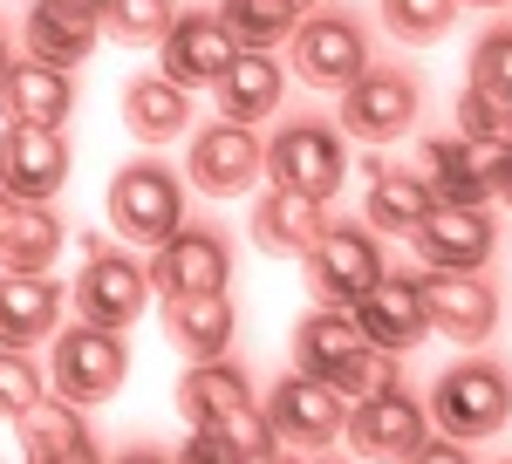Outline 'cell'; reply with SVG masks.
Here are the masks:
<instances>
[{"label": "cell", "mask_w": 512, "mask_h": 464, "mask_svg": "<svg viewBox=\"0 0 512 464\" xmlns=\"http://www.w3.org/2000/svg\"><path fill=\"white\" fill-rule=\"evenodd\" d=\"M294 369H308L321 383H335L342 396H383V389H403L396 376V355L362 342V328H355L349 308H315L294 321Z\"/></svg>", "instance_id": "cell-1"}, {"label": "cell", "mask_w": 512, "mask_h": 464, "mask_svg": "<svg viewBox=\"0 0 512 464\" xmlns=\"http://www.w3.org/2000/svg\"><path fill=\"white\" fill-rule=\"evenodd\" d=\"M431 417L444 437H458V444H478V437H499L512 417V376L499 362H458V369H444L431 389Z\"/></svg>", "instance_id": "cell-2"}, {"label": "cell", "mask_w": 512, "mask_h": 464, "mask_svg": "<svg viewBox=\"0 0 512 464\" xmlns=\"http://www.w3.org/2000/svg\"><path fill=\"white\" fill-rule=\"evenodd\" d=\"M110 226L123 239H137V246H164L171 232L185 226V185L164 164H151V157L123 164L110 178Z\"/></svg>", "instance_id": "cell-3"}, {"label": "cell", "mask_w": 512, "mask_h": 464, "mask_svg": "<svg viewBox=\"0 0 512 464\" xmlns=\"http://www.w3.org/2000/svg\"><path fill=\"white\" fill-rule=\"evenodd\" d=\"M123 376H130V342H123V335L89 328V321H76V328L55 335V396H62V403H76V410L110 403L123 389Z\"/></svg>", "instance_id": "cell-4"}, {"label": "cell", "mask_w": 512, "mask_h": 464, "mask_svg": "<svg viewBox=\"0 0 512 464\" xmlns=\"http://www.w3.org/2000/svg\"><path fill=\"white\" fill-rule=\"evenodd\" d=\"M76 308H82L89 328L123 335L137 314L151 308V273L137 267L130 253H110L103 239H89V260H82V273H76Z\"/></svg>", "instance_id": "cell-5"}, {"label": "cell", "mask_w": 512, "mask_h": 464, "mask_svg": "<svg viewBox=\"0 0 512 464\" xmlns=\"http://www.w3.org/2000/svg\"><path fill=\"white\" fill-rule=\"evenodd\" d=\"M267 424H274V437L294 444V451H328V444L349 430V396L335 383H321V376H308V369H294V376L274 383Z\"/></svg>", "instance_id": "cell-6"}, {"label": "cell", "mask_w": 512, "mask_h": 464, "mask_svg": "<svg viewBox=\"0 0 512 464\" xmlns=\"http://www.w3.org/2000/svg\"><path fill=\"white\" fill-rule=\"evenodd\" d=\"M301 267H308V287H315L321 308H355L383 280V253H376V239L362 226H328L301 253Z\"/></svg>", "instance_id": "cell-7"}, {"label": "cell", "mask_w": 512, "mask_h": 464, "mask_svg": "<svg viewBox=\"0 0 512 464\" xmlns=\"http://www.w3.org/2000/svg\"><path fill=\"white\" fill-rule=\"evenodd\" d=\"M69 185V144L62 130H35V123H7L0 130V192L14 205H48Z\"/></svg>", "instance_id": "cell-8"}, {"label": "cell", "mask_w": 512, "mask_h": 464, "mask_svg": "<svg viewBox=\"0 0 512 464\" xmlns=\"http://www.w3.org/2000/svg\"><path fill=\"white\" fill-rule=\"evenodd\" d=\"M417 103H424L417 76H403V69H362L342 89V123L362 144H390V137H403L417 123Z\"/></svg>", "instance_id": "cell-9"}, {"label": "cell", "mask_w": 512, "mask_h": 464, "mask_svg": "<svg viewBox=\"0 0 512 464\" xmlns=\"http://www.w3.org/2000/svg\"><path fill=\"white\" fill-rule=\"evenodd\" d=\"M349 314H355V328H362V342L383 348V355H403V348H417L424 335H431L424 280H417V273H383Z\"/></svg>", "instance_id": "cell-10"}, {"label": "cell", "mask_w": 512, "mask_h": 464, "mask_svg": "<svg viewBox=\"0 0 512 464\" xmlns=\"http://www.w3.org/2000/svg\"><path fill=\"white\" fill-rule=\"evenodd\" d=\"M267 164H274V185L308 198H335V185L349 178V151L328 123H287L274 137V151H267Z\"/></svg>", "instance_id": "cell-11"}, {"label": "cell", "mask_w": 512, "mask_h": 464, "mask_svg": "<svg viewBox=\"0 0 512 464\" xmlns=\"http://www.w3.org/2000/svg\"><path fill=\"white\" fill-rule=\"evenodd\" d=\"M410 246L424 253L431 273H478L485 260H492L499 232H492V219H485V205H431L424 226L410 232Z\"/></svg>", "instance_id": "cell-12"}, {"label": "cell", "mask_w": 512, "mask_h": 464, "mask_svg": "<svg viewBox=\"0 0 512 464\" xmlns=\"http://www.w3.org/2000/svg\"><path fill=\"white\" fill-rule=\"evenodd\" d=\"M294 69L308 89H349L369 69V35L349 14H315V21L294 28Z\"/></svg>", "instance_id": "cell-13"}, {"label": "cell", "mask_w": 512, "mask_h": 464, "mask_svg": "<svg viewBox=\"0 0 512 464\" xmlns=\"http://www.w3.org/2000/svg\"><path fill=\"white\" fill-rule=\"evenodd\" d=\"M431 437V410L403 389H383V396H362L349 410V444L376 464H403L417 444Z\"/></svg>", "instance_id": "cell-14"}, {"label": "cell", "mask_w": 512, "mask_h": 464, "mask_svg": "<svg viewBox=\"0 0 512 464\" xmlns=\"http://www.w3.org/2000/svg\"><path fill=\"white\" fill-rule=\"evenodd\" d=\"M144 273H151V287H158L164 301H171V294H226V280H233V253H226L219 232L178 226L158 253H151V267H144Z\"/></svg>", "instance_id": "cell-15"}, {"label": "cell", "mask_w": 512, "mask_h": 464, "mask_svg": "<svg viewBox=\"0 0 512 464\" xmlns=\"http://www.w3.org/2000/svg\"><path fill=\"white\" fill-rule=\"evenodd\" d=\"M260 164H267V151H260V137L246 130V123H212V130H198L192 137V164H185V178H192L205 198H239L253 178H260Z\"/></svg>", "instance_id": "cell-16"}, {"label": "cell", "mask_w": 512, "mask_h": 464, "mask_svg": "<svg viewBox=\"0 0 512 464\" xmlns=\"http://www.w3.org/2000/svg\"><path fill=\"white\" fill-rule=\"evenodd\" d=\"M424 280V314L451 342H485L499 321V287L485 273H417Z\"/></svg>", "instance_id": "cell-17"}, {"label": "cell", "mask_w": 512, "mask_h": 464, "mask_svg": "<svg viewBox=\"0 0 512 464\" xmlns=\"http://www.w3.org/2000/svg\"><path fill=\"white\" fill-rule=\"evenodd\" d=\"M431 198L437 205H485V198L506 185V164L512 157L485 151L472 137H431Z\"/></svg>", "instance_id": "cell-18"}, {"label": "cell", "mask_w": 512, "mask_h": 464, "mask_svg": "<svg viewBox=\"0 0 512 464\" xmlns=\"http://www.w3.org/2000/svg\"><path fill=\"white\" fill-rule=\"evenodd\" d=\"M158 48H164V76L178 82V89H212L219 69L239 55V41L226 35L219 14H178Z\"/></svg>", "instance_id": "cell-19"}, {"label": "cell", "mask_w": 512, "mask_h": 464, "mask_svg": "<svg viewBox=\"0 0 512 464\" xmlns=\"http://www.w3.org/2000/svg\"><path fill=\"white\" fill-rule=\"evenodd\" d=\"M0 110L7 123H35V130H62L69 110H76V82L69 69H48V62H7V76H0Z\"/></svg>", "instance_id": "cell-20"}, {"label": "cell", "mask_w": 512, "mask_h": 464, "mask_svg": "<svg viewBox=\"0 0 512 464\" xmlns=\"http://www.w3.org/2000/svg\"><path fill=\"white\" fill-rule=\"evenodd\" d=\"M14 430H21V458L28 464H103V444L89 437L82 410L62 403V396H41Z\"/></svg>", "instance_id": "cell-21"}, {"label": "cell", "mask_w": 512, "mask_h": 464, "mask_svg": "<svg viewBox=\"0 0 512 464\" xmlns=\"http://www.w3.org/2000/svg\"><path fill=\"white\" fill-rule=\"evenodd\" d=\"M321 232H328V212H321V198H308V192L274 185V192L253 205V246H260L267 260H301Z\"/></svg>", "instance_id": "cell-22"}, {"label": "cell", "mask_w": 512, "mask_h": 464, "mask_svg": "<svg viewBox=\"0 0 512 464\" xmlns=\"http://www.w3.org/2000/svg\"><path fill=\"white\" fill-rule=\"evenodd\" d=\"M212 96H219V110L233 116V123H260V116L280 110V96H287V69L274 62V48H239L233 62L219 69Z\"/></svg>", "instance_id": "cell-23"}, {"label": "cell", "mask_w": 512, "mask_h": 464, "mask_svg": "<svg viewBox=\"0 0 512 464\" xmlns=\"http://www.w3.org/2000/svg\"><path fill=\"white\" fill-rule=\"evenodd\" d=\"M233 328H239V314L226 294H171L164 301V335L192 362H219L226 342H233Z\"/></svg>", "instance_id": "cell-24"}, {"label": "cell", "mask_w": 512, "mask_h": 464, "mask_svg": "<svg viewBox=\"0 0 512 464\" xmlns=\"http://www.w3.org/2000/svg\"><path fill=\"white\" fill-rule=\"evenodd\" d=\"M253 403V383H246V369H233L226 355L219 362H192L185 376H178V417L192 430H212L219 417H233Z\"/></svg>", "instance_id": "cell-25"}, {"label": "cell", "mask_w": 512, "mask_h": 464, "mask_svg": "<svg viewBox=\"0 0 512 464\" xmlns=\"http://www.w3.org/2000/svg\"><path fill=\"white\" fill-rule=\"evenodd\" d=\"M62 314V287L48 273H7L0 267V342L7 348H28L55 328Z\"/></svg>", "instance_id": "cell-26"}, {"label": "cell", "mask_w": 512, "mask_h": 464, "mask_svg": "<svg viewBox=\"0 0 512 464\" xmlns=\"http://www.w3.org/2000/svg\"><path fill=\"white\" fill-rule=\"evenodd\" d=\"M123 123L137 144H171L192 123V89H178L171 76H137L123 89Z\"/></svg>", "instance_id": "cell-27"}, {"label": "cell", "mask_w": 512, "mask_h": 464, "mask_svg": "<svg viewBox=\"0 0 512 464\" xmlns=\"http://www.w3.org/2000/svg\"><path fill=\"white\" fill-rule=\"evenodd\" d=\"M62 219L48 205H14L7 212V232H0V267L7 273H48L55 253H62Z\"/></svg>", "instance_id": "cell-28"}, {"label": "cell", "mask_w": 512, "mask_h": 464, "mask_svg": "<svg viewBox=\"0 0 512 464\" xmlns=\"http://www.w3.org/2000/svg\"><path fill=\"white\" fill-rule=\"evenodd\" d=\"M431 178H417V171H369V226L396 232V239H410V232L424 226V212H431Z\"/></svg>", "instance_id": "cell-29"}, {"label": "cell", "mask_w": 512, "mask_h": 464, "mask_svg": "<svg viewBox=\"0 0 512 464\" xmlns=\"http://www.w3.org/2000/svg\"><path fill=\"white\" fill-rule=\"evenodd\" d=\"M21 35H28V55H35V62H48V69H76V62L96 55V35H103V28H96V21H69V14L35 7Z\"/></svg>", "instance_id": "cell-30"}, {"label": "cell", "mask_w": 512, "mask_h": 464, "mask_svg": "<svg viewBox=\"0 0 512 464\" xmlns=\"http://www.w3.org/2000/svg\"><path fill=\"white\" fill-rule=\"evenodd\" d=\"M219 21L239 48H274V41H294L301 0H219Z\"/></svg>", "instance_id": "cell-31"}, {"label": "cell", "mask_w": 512, "mask_h": 464, "mask_svg": "<svg viewBox=\"0 0 512 464\" xmlns=\"http://www.w3.org/2000/svg\"><path fill=\"white\" fill-rule=\"evenodd\" d=\"M171 0H103V14H96V28H110V41L123 48H158L171 35Z\"/></svg>", "instance_id": "cell-32"}, {"label": "cell", "mask_w": 512, "mask_h": 464, "mask_svg": "<svg viewBox=\"0 0 512 464\" xmlns=\"http://www.w3.org/2000/svg\"><path fill=\"white\" fill-rule=\"evenodd\" d=\"M451 21H458V0H383V28L410 48L451 35Z\"/></svg>", "instance_id": "cell-33"}, {"label": "cell", "mask_w": 512, "mask_h": 464, "mask_svg": "<svg viewBox=\"0 0 512 464\" xmlns=\"http://www.w3.org/2000/svg\"><path fill=\"white\" fill-rule=\"evenodd\" d=\"M458 137H472V144H485V151L512 157V103H492V96L465 89V96H458Z\"/></svg>", "instance_id": "cell-34"}, {"label": "cell", "mask_w": 512, "mask_h": 464, "mask_svg": "<svg viewBox=\"0 0 512 464\" xmlns=\"http://www.w3.org/2000/svg\"><path fill=\"white\" fill-rule=\"evenodd\" d=\"M35 403H41V369H35V355L0 342V417H7V424H21Z\"/></svg>", "instance_id": "cell-35"}, {"label": "cell", "mask_w": 512, "mask_h": 464, "mask_svg": "<svg viewBox=\"0 0 512 464\" xmlns=\"http://www.w3.org/2000/svg\"><path fill=\"white\" fill-rule=\"evenodd\" d=\"M472 89L492 103H512V28H492L472 48Z\"/></svg>", "instance_id": "cell-36"}, {"label": "cell", "mask_w": 512, "mask_h": 464, "mask_svg": "<svg viewBox=\"0 0 512 464\" xmlns=\"http://www.w3.org/2000/svg\"><path fill=\"white\" fill-rule=\"evenodd\" d=\"M212 437H226L246 464H274V444H280L260 403H246V410H233V417H219V424H212Z\"/></svg>", "instance_id": "cell-37"}, {"label": "cell", "mask_w": 512, "mask_h": 464, "mask_svg": "<svg viewBox=\"0 0 512 464\" xmlns=\"http://www.w3.org/2000/svg\"><path fill=\"white\" fill-rule=\"evenodd\" d=\"M171 458H178V464H246L233 444H226V437H212V430H192V437H185V451H171Z\"/></svg>", "instance_id": "cell-38"}, {"label": "cell", "mask_w": 512, "mask_h": 464, "mask_svg": "<svg viewBox=\"0 0 512 464\" xmlns=\"http://www.w3.org/2000/svg\"><path fill=\"white\" fill-rule=\"evenodd\" d=\"M403 464H472V451H465L458 437H444V430H437V437H424V444H417Z\"/></svg>", "instance_id": "cell-39"}, {"label": "cell", "mask_w": 512, "mask_h": 464, "mask_svg": "<svg viewBox=\"0 0 512 464\" xmlns=\"http://www.w3.org/2000/svg\"><path fill=\"white\" fill-rule=\"evenodd\" d=\"M35 7H48V14H69V21H96V14H103V0H35Z\"/></svg>", "instance_id": "cell-40"}, {"label": "cell", "mask_w": 512, "mask_h": 464, "mask_svg": "<svg viewBox=\"0 0 512 464\" xmlns=\"http://www.w3.org/2000/svg\"><path fill=\"white\" fill-rule=\"evenodd\" d=\"M110 464H178V458L158 451V444H137V451H123V458H110Z\"/></svg>", "instance_id": "cell-41"}, {"label": "cell", "mask_w": 512, "mask_h": 464, "mask_svg": "<svg viewBox=\"0 0 512 464\" xmlns=\"http://www.w3.org/2000/svg\"><path fill=\"white\" fill-rule=\"evenodd\" d=\"M274 464H342V458H328V451H287V458H274Z\"/></svg>", "instance_id": "cell-42"}, {"label": "cell", "mask_w": 512, "mask_h": 464, "mask_svg": "<svg viewBox=\"0 0 512 464\" xmlns=\"http://www.w3.org/2000/svg\"><path fill=\"white\" fill-rule=\"evenodd\" d=\"M7 212H14V198H7V192H0V232H7Z\"/></svg>", "instance_id": "cell-43"}, {"label": "cell", "mask_w": 512, "mask_h": 464, "mask_svg": "<svg viewBox=\"0 0 512 464\" xmlns=\"http://www.w3.org/2000/svg\"><path fill=\"white\" fill-rule=\"evenodd\" d=\"M499 198H506V205H512V164H506V185H499Z\"/></svg>", "instance_id": "cell-44"}, {"label": "cell", "mask_w": 512, "mask_h": 464, "mask_svg": "<svg viewBox=\"0 0 512 464\" xmlns=\"http://www.w3.org/2000/svg\"><path fill=\"white\" fill-rule=\"evenodd\" d=\"M458 7H465V0H458ZM472 7H506V0H472Z\"/></svg>", "instance_id": "cell-45"}, {"label": "cell", "mask_w": 512, "mask_h": 464, "mask_svg": "<svg viewBox=\"0 0 512 464\" xmlns=\"http://www.w3.org/2000/svg\"><path fill=\"white\" fill-rule=\"evenodd\" d=\"M0 76H7V41H0Z\"/></svg>", "instance_id": "cell-46"}, {"label": "cell", "mask_w": 512, "mask_h": 464, "mask_svg": "<svg viewBox=\"0 0 512 464\" xmlns=\"http://www.w3.org/2000/svg\"><path fill=\"white\" fill-rule=\"evenodd\" d=\"M301 7H308V0H301Z\"/></svg>", "instance_id": "cell-47"}]
</instances>
